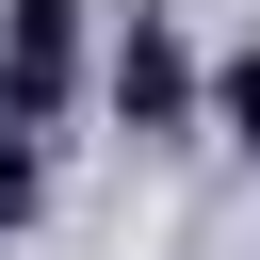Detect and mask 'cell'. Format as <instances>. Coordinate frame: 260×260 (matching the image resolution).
Instances as JSON below:
<instances>
[{
	"mask_svg": "<svg viewBox=\"0 0 260 260\" xmlns=\"http://www.w3.org/2000/svg\"><path fill=\"white\" fill-rule=\"evenodd\" d=\"M211 130L260 162V49H228V65H211Z\"/></svg>",
	"mask_w": 260,
	"mask_h": 260,
	"instance_id": "3",
	"label": "cell"
},
{
	"mask_svg": "<svg viewBox=\"0 0 260 260\" xmlns=\"http://www.w3.org/2000/svg\"><path fill=\"white\" fill-rule=\"evenodd\" d=\"M98 98H114L130 146H179V130L211 114V65H195V32H179L162 0H130V16L98 32Z\"/></svg>",
	"mask_w": 260,
	"mask_h": 260,
	"instance_id": "1",
	"label": "cell"
},
{
	"mask_svg": "<svg viewBox=\"0 0 260 260\" xmlns=\"http://www.w3.org/2000/svg\"><path fill=\"white\" fill-rule=\"evenodd\" d=\"M0 65H16V114L49 130V114L98 81V0H0Z\"/></svg>",
	"mask_w": 260,
	"mask_h": 260,
	"instance_id": "2",
	"label": "cell"
},
{
	"mask_svg": "<svg viewBox=\"0 0 260 260\" xmlns=\"http://www.w3.org/2000/svg\"><path fill=\"white\" fill-rule=\"evenodd\" d=\"M32 211H49V162H32V146H0V228H32Z\"/></svg>",
	"mask_w": 260,
	"mask_h": 260,
	"instance_id": "4",
	"label": "cell"
},
{
	"mask_svg": "<svg viewBox=\"0 0 260 260\" xmlns=\"http://www.w3.org/2000/svg\"><path fill=\"white\" fill-rule=\"evenodd\" d=\"M0 146H32V114H16V65H0Z\"/></svg>",
	"mask_w": 260,
	"mask_h": 260,
	"instance_id": "5",
	"label": "cell"
}]
</instances>
